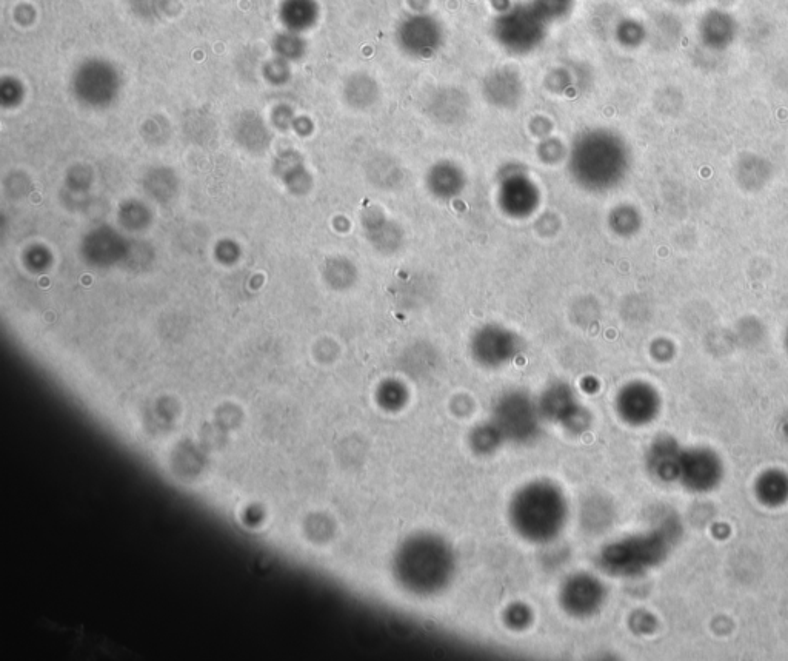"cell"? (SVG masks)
Wrapping results in <instances>:
<instances>
[{
	"label": "cell",
	"mask_w": 788,
	"mask_h": 661,
	"mask_svg": "<svg viewBox=\"0 0 788 661\" xmlns=\"http://www.w3.org/2000/svg\"><path fill=\"white\" fill-rule=\"evenodd\" d=\"M530 5L542 21L551 24L570 16L575 8V0H531Z\"/></svg>",
	"instance_id": "cell-16"
},
{
	"label": "cell",
	"mask_w": 788,
	"mask_h": 661,
	"mask_svg": "<svg viewBox=\"0 0 788 661\" xmlns=\"http://www.w3.org/2000/svg\"><path fill=\"white\" fill-rule=\"evenodd\" d=\"M725 477L724 461L708 447H682L676 484L692 494H710L721 486Z\"/></svg>",
	"instance_id": "cell-5"
},
{
	"label": "cell",
	"mask_w": 788,
	"mask_h": 661,
	"mask_svg": "<svg viewBox=\"0 0 788 661\" xmlns=\"http://www.w3.org/2000/svg\"><path fill=\"white\" fill-rule=\"evenodd\" d=\"M755 497L767 509H779L788 503V474L784 470L768 469L755 481Z\"/></svg>",
	"instance_id": "cell-12"
},
{
	"label": "cell",
	"mask_w": 788,
	"mask_h": 661,
	"mask_svg": "<svg viewBox=\"0 0 788 661\" xmlns=\"http://www.w3.org/2000/svg\"><path fill=\"white\" fill-rule=\"evenodd\" d=\"M672 2H675V4L685 5V4H693L695 0H672Z\"/></svg>",
	"instance_id": "cell-18"
},
{
	"label": "cell",
	"mask_w": 788,
	"mask_h": 661,
	"mask_svg": "<svg viewBox=\"0 0 788 661\" xmlns=\"http://www.w3.org/2000/svg\"><path fill=\"white\" fill-rule=\"evenodd\" d=\"M698 36L701 44L712 51H724L735 44L739 36L736 17L722 8H710L702 14L698 22Z\"/></svg>",
	"instance_id": "cell-9"
},
{
	"label": "cell",
	"mask_w": 788,
	"mask_h": 661,
	"mask_svg": "<svg viewBox=\"0 0 788 661\" xmlns=\"http://www.w3.org/2000/svg\"><path fill=\"white\" fill-rule=\"evenodd\" d=\"M681 450V444L672 438H659L652 443L645 457L650 475L661 483L676 484Z\"/></svg>",
	"instance_id": "cell-10"
},
{
	"label": "cell",
	"mask_w": 788,
	"mask_h": 661,
	"mask_svg": "<svg viewBox=\"0 0 788 661\" xmlns=\"http://www.w3.org/2000/svg\"><path fill=\"white\" fill-rule=\"evenodd\" d=\"M502 443H505L504 437H502L498 427L493 423L488 424V426H481L471 433V449H473V452L481 455V457L495 453Z\"/></svg>",
	"instance_id": "cell-15"
},
{
	"label": "cell",
	"mask_w": 788,
	"mask_h": 661,
	"mask_svg": "<svg viewBox=\"0 0 788 661\" xmlns=\"http://www.w3.org/2000/svg\"><path fill=\"white\" fill-rule=\"evenodd\" d=\"M615 39L625 48H638L648 41V28L636 19L625 17L615 25Z\"/></svg>",
	"instance_id": "cell-14"
},
{
	"label": "cell",
	"mask_w": 788,
	"mask_h": 661,
	"mask_svg": "<svg viewBox=\"0 0 788 661\" xmlns=\"http://www.w3.org/2000/svg\"><path fill=\"white\" fill-rule=\"evenodd\" d=\"M681 537L679 518L664 515L644 531L605 546L599 554V566L613 577H638L661 566L675 551Z\"/></svg>",
	"instance_id": "cell-2"
},
{
	"label": "cell",
	"mask_w": 788,
	"mask_h": 661,
	"mask_svg": "<svg viewBox=\"0 0 788 661\" xmlns=\"http://www.w3.org/2000/svg\"><path fill=\"white\" fill-rule=\"evenodd\" d=\"M444 27L428 13H413L404 17L396 28L399 48L413 58H430L444 44Z\"/></svg>",
	"instance_id": "cell-6"
},
{
	"label": "cell",
	"mask_w": 788,
	"mask_h": 661,
	"mask_svg": "<svg viewBox=\"0 0 788 661\" xmlns=\"http://www.w3.org/2000/svg\"><path fill=\"white\" fill-rule=\"evenodd\" d=\"M605 597V586L598 578L590 574H576L562 584L559 603L571 617L590 618L601 611Z\"/></svg>",
	"instance_id": "cell-8"
},
{
	"label": "cell",
	"mask_w": 788,
	"mask_h": 661,
	"mask_svg": "<svg viewBox=\"0 0 788 661\" xmlns=\"http://www.w3.org/2000/svg\"><path fill=\"white\" fill-rule=\"evenodd\" d=\"M508 520L522 540L533 544L551 543L564 532L567 524V498L550 481H531L511 498Z\"/></svg>",
	"instance_id": "cell-3"
},
{
	"label": "cell",
	"mask_w": 788,
	"mask_h": 661,
	"mask_svg": "<svg viewBox=\"0 0 788 661\" xmlns=\"http://www.w3.org/2000/svg\"><path fill=\"white\" fill-rule=\"evenodd\" d=\"M528 618L530 617H528L527 612H525V608H519L510 609V618H507V620L510 621V626H515V628L524 626L525 628V623H527Z\"/></svg>",
	"instance_id": "cell-17"
},
{
	"label": "cell",
	"mask_w": 788,
	"mask_h": 661,
	"mask_svg": "<svg viewBox=\"0 0 788 661\" xmlns=\"http://www.w3.org/2000/svg\"><path fill=\"white\" fill-rule=\"evenodd\" d=\"M618 410L622 420L630 426H645L658 415V398L647 387H633L619 398Z\"/></svg>",
	"instance_id": "cell-11"
},
{
	"label": "cell",
	"mask_w": 788,
	"mask_h": 661,
	"mask_svg": "<svg viewBox=\"0 0 788 661\" xmlns=\"http://www.w3.org/2000/svg\"><path fill=\"white\" fill-rule=\"evenodd\" d=\"M391 568L404 591L431 597L445 591L455 577L456 555L444 538L419 532L399 544Z\"/></svg>",
	"instance_id": "cell-1"
},
{
	"label": "cell",
	"mask_w": 788,
	"mask_h": 661,
	"mask_svg": "<svg viewBox=\"0 0 788 661\" xmlns=\"http://www.w3.org/2000/svg\"><path fill=\"white\" fill-rule=\"evenodd\" d=\"M505 441L515 444H530L541 433L536 407L522 395L505 398L495 413L493 421Z\"/></svg>",
	"instance_id": "cell-7"
},
{
	"label": "cell",
	"mask_w": 788,
	"mask_h": 661,
	"mask_svg": "<svg viewBox=\"0 0 788 661\" xmlns=\"http://www.w3.org/2000/svg\"><path fill=\"white\" fill-rule=\"evenodd\" d=\"M547 25L530 4L510 5L499 11L493 22V36L508 53L527 54L545 41Z\"/></svg>",
	"instance_id": "cell-4"
},
{
	"label": "cell",
	"mask_w": 788,
	"mask_h": 661,
	"mask_svg": "<svg viewBox=\"0 0 788 661\" xmlns=\"http://www.w3.org/2000/svg\"><path fill=\"white\" fill-rule=\"evenodd\" d=\"M681 36V22L667 13L658 17L652 28H648V41H652V44L655 42L656 45H676L681 41Z\"/></svg>",
	"instance_id": "cell-13"
}]
</instances>
